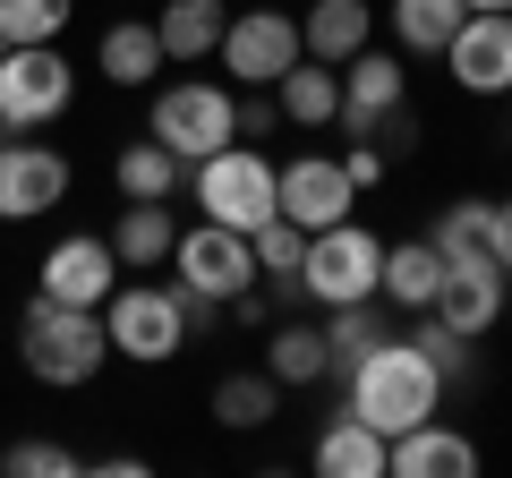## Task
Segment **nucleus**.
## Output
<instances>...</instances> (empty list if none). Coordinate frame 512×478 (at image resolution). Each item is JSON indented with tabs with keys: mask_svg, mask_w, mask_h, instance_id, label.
Returning <instances> with one entry per match:
<instances>
[{
	"mask_svg": "<svg viewBox=\"0 0 512 478\" xmlns=\"http://www.w3.org/2000/svg\"><path fill=\"white\" fill-rule=\"evenodd\" d=\"M111 282H120V257H111L103 231L52 239V248H43V265H35V291H43V299H69V308H103Z\"/></svg>",
	"mask_w": 512,
	"mask_h": 478,
	"instance_id": "nucleus-14",
	"label": "nucleus"
},
{
	"mask_svg": "<svg viewBox=\"0 0 512 478\" xmlns=\"http://www.w3.org/2000/svg\"><path fill=\"white\" fill-rule=\"evenodd\" d=\"M0 470L9 478H77L86 453H69V444H52V436H18L9 453H0Z\"/></svg>",
	"mask_w": 512,
	"mask_h": 478,
	"instance_id": "nucleus-32",
	"label": "nucleus"
},
{
	"mask_svg": "<svg viewBox=\"0 0 512 478\" xmlns=\"http://www.w3.org/2000/svg\"><path fill=\"white\" fill-rule=\"evenodd\" d=\"M171 274H180V291L205 299V308H231L248 282H265L248 231H231V222H188V231L171 239Z\"/></svg>",
	"mask_w": 512,
	"mask_h": 478,
	"instance_id": "nucleus-8",
	"label": "nucleus"
},
{
	"mask_svg": "<svg viewBox=\"0 0 512 478\" xmlns=\"http://www.w3.org/2000/svg\"><path fill=\"white\" fill-rule=\"evenodd\" d=\"M77 0H0V43H60Z\"/></svg>",
	"mask_w": 512,
	"mask_h": 478,
	"instance_id": "nucleus-30",
	"label": "nucleus"
},
{
	"mask_svg": "<svg viewBox=\"0 0 512 478\" xmlns=\"http://www.w3.org/2000/svg\"><path fill=\"white\" fill-rule=\"evenodd\" d=\"M427 239H436V257H495V197H453L436 222H427Z\"/></svg>",
	"mask_w": 512,
	"mask_h": 478,
	"instance_id": "nucleus-28",
	"label": "nucleus"
},
{
	"mask_svg": "<svg viewBox=\"0 0 512 478\" xmlns=\"http://www.w3.org/2000/svg\"><path fill=\"white\" fill-rule=\"evenodd\" d=\"M410 342H419L427 359H436V376H444V385H470V376H478V350H470V333H453L444 316H427V308H419V333H410Z\"/></svg>",
	"mask_w": 512,
	"mask_h": 478,
	"instance_id": "nucleus-31",
	"label": "nucleus"
},
{
	"mask_svg": "<svg viewBox=\"0 0 512 478\" xmlns=\"http://www.w3.org/2000/svg\"><path fill=\"white\" fill-rule=\"evenodd\" d=\"M188 180V163L171 146H154V137H137V146H120V163H111V188H120L128 205H171Z\"/></svg>",
	"mask_w": 512,
	"mask_h": 478,
	"instance_id": "nucleus-23",
	"label": "nucleus"
},
{
	"mask_svg": "<svg viewBox=\"0 0 512 478\" xmlns=\"http://www.w3.org/2000/svg\"><path fill=\"white\" fill-rule=\"evenodd\" d=\"M495 265H504V282H512V197H495Z\"/></svg>",
	"mask_w": 512,
	"mask_h": 478,
	"instance_id": "nucleus-35",
	"label": "nucleus"
},
{
	"mask_svg": "<svg viewBox=\"0 0 512 478\" xmlns=\"http://www.w3.org/2000/svg\"><path fill=\"white\" fill-rule=\"evenodd\" d=\"M77 103V69L60 43H0V129L35 137Z\"/></svg>",
	"mask_w": 512,
	"mask_h": 478,
	"instance_id": "nucleus-5",
	"label": "nucleus"
},
{
	"mask_svg": "<svg viewBox=\"0 0 512 478\" xmlns=\"http://www.w3.org/2000/svg\"><path fill=\"white\" fill-rule=\"evenodd\" d=\"M18 359L35 385L52 393H77L111 368V333H103V308H69V299H26L18 308Z\"/></svg>",
	"mask_w": 512,
	"mask_h": 478,
	"instance_id": "nucleus-2",
	"label": "nucleus"
},
{
	"mask_svg": "<svg viewBox=\"0 0 512 478\" xmlns=\"http://www.w3.org/2000/svg\"><path fill=\"white\" fill-rule=\"evenodd\" d=\"M0 137H9V129H0Z\"/></svg>",
	"mask_w": 512,
	"mask_h": 478,
	"instance_id": "nucleus-37",
	"label": "nucleus"
},
{
	"mask_svg": "<svg viewBox=\"0 0 512 478\" xmlns=\"http://www.w3.org/2000/svg\"><path fill=\"white\" fill-rule=\"evenodd\" d=\"M384 239L367 231V222H325V231H308V257H299V291L316 299V308H350V299H384Z\"/></svg>",
	"mask_w": 512,
	"mask_h": 478,
	"instance_id": "nucleus-6",
	"label": "nucleus"
},
{
	"mask_svg": "<svg viewBox=\"0 0 512 478\" xmlns=\"http://www.w3.org/2000/svg\"><path fill=\"white\" fill-rule=\"evenodd\" d=\"M274 103H282L291 129H333V111H342V69H325V60L299 52L291 69L274 77Z\"/></svg>",
	"mask_w": 512,
	"mask_h": 478,
	"instance_id": "nucleus-21",
	"label": "nucleus"
},
{
	"mask_svg": "<svg viewBox=\"0 0 512 478\" xmlns=\"http://www.w3.org/2000/svg\"><path fill=\"white\" fill-rule=\"evenodd\" d=\"M470 470H478V444L461 427H444V410L384 444V478H470Z\"/></svg>",
	"mask_w": 512,
	"mask_h": 478,
	"instance_id": "nucleus-16",
	"label": "nucleus"
},
{
	"mask_svg": "<svg viewBox=\"0 0 512 478\" xmlns=\"http://www.w3.org/2000/svg\"><path fill=\"white\" fill-rule=\"evenodd\" d=\"M333 129L350 137H402L410 129V60L402 52H350L342 60V111H333Z\"/></svg>",
	"mask_w": 512,
	"mask_h": 478,
	"instance_id": "nucleus-9",
	"label": "nucleus"
},
{
	"mask_svg": "<svg viewBox=\"0 0 512 478\" xmlns=\"http://www.w3.org/2000/svg\"><path fill=\"white\" fill-rule=\"evenodd\" d=\"M197 308L205 299H188L180 282H111L103 299V333H111V359H128V368H171L188 350V333H197Z\"/></svg>",
	"mask_w": 512,
	"mask_h": 478,
	"instance_id": "nucleus-3",
	"label": "nucleus"
},
{
	"mask_svg": "<svg viewBox=\"0 0 512 478\" xmlns=\"http://www.w3.org/2000/svg\"><path fill=\"white\" fill-rule=\"evenodd\" d=\"M367 43H376V9H367V0H308V9H299V52L325 60V69H342Z\"/></svg>",
	"mask_w": 512,
	"mask_h": 478,
	"instance_id": "nucleus-17",
	"label": "nucleus"
},
{
	"mask_svg": "<svg viewBox=\"0 0 512 478\" xmlns=\"http://www.w3.org/2000/svg\"><path fill=\"white\" fill-rule=\"evenodd\" d=\"M444 77L478 103H504L512 94V9H470L444 43Z\"/></svg>",
	"mask_w": 512,
	"mask_h": 478,
	"instance_id": "nucleus-12",
	"label": "nucleus"
},
{
	"mask_svg": "<svg viewBox=\"0 0 512 478\" xmlns=\"http://www.w3.org/2000/svg\"><path fill=\"white\" fill-rule=\"evenodd\" d=\"M154 146H171L180 163H205L239 137V86L231 77H171L154 86Z\"/></svg>",
	"mask_w": 512,
	"mask_h": 478,
	"instance_id": "nucleus-4",
	"label": "nucleus"
},
{
	"mask_svg": "<svg viewBox=\"0 0 512 478\" xmlns=\"http://www.w3.org/2000/svg\"><path fill=\"white\" fill-rule=\"evenodd\" d=\"M342 171H350V188H384V154H376V137H350V154H342Z\"/></svg>",
	"mask_w": 512,
	"mask_h": 478,
	"instance_id": "nucleus-34",
	"label": "nucleus"
},
{
	"mask_svg": "<svg viewBox=\"0 0 512 478\" xmlns=\"http://www.w3.org/2000/svg\"><path fill=\"white\" fill-rule=\"evenodd\" d=\"M461 9H512V0H461Z\"/></svg>",
	"mask_w": 512,
	"mask_h": 478,
	"instance_id": "nucleus-36",
	"label": "nucleus"
},
{
	"mask_svg": "<svg viewBox=\"0 0 512 478\" xmlns=\"http://www.w3.org/2000/svg\"><path fill=\"white\" fill-rule=\"evenodd\" d=\"M214 52H222V77H231V86H274L299 60V18L291 9H231Z\"/></svg>",
	"mask_w": 512,
	"mask_h": 478,
	"instance_id": "nucleus-11",
	"label": "nucleus"
},
{
	"mask_svg": "<svg viewBox=\"0 0 512 478\" xmlns=\"http://www.w3.org/2000/svg\"><path fill=\"white\" fill-rule=\"evenodd\" d=\"M308 461H316L325 478H384V436H376L367 419H350V410H342V419L316 436V453H308Z\"/></svg>",
	"mask_w": 512,
	"mask_h": 478,
	"instance_id": "nucleus-25",
	"label": "nucleus"
},
{
	"mask_svg": "<svg viewBox=\"0 0 512 478\" xmlns=\"http://www.w3.org/2000/svg\"><path fill=\"white\" fill-rule=\"evenodd\" d=\"M342 385H350V402H342V410H350V419H367L384 444L402 436V427L436 419V410H444V393H453V385L436 376V359H427V350L410 342V333H384V342L367 350V359L342 376Z\"/></svg>",
	"mask_w": 512,
	"mask_h": 478,
	"instance_id": "nucleus-1",
	"label": "nucleus"
},
{
	"mask_svg": "<svg viewBox=\"0 0 512 478\" xmlns=\"http://www.w3.org/2000/svg\"><path fill=\"white\" fill-rule=\"evenodd\" d=\"M265 376L282 393H308L333 376V350H325V325H299V316H274L265 325Z\"/></svg>",
	"mask_w": 512,
	"mask_h": 478,
	"instance_id": "nucleus-18",
	"label": "nucleus"
},
{
	"mask_svg": "<svg viewBox=\"0 0 512 478\" xmlns=\"http://www.w3.org/2000/svg\"><path fill=\"white\" fill-rule=\"evenodd\" d=\"M103 239H111V257H120V274H154V265H171L180 222H171V205H128Z\"/></svg>",
	"mask_w": 512,
	"mask_h": 478,
	"instance_id": "nucleus-24",
	"label": "nucleus"
},
{
	"mask_svg": "<svg viewBox=\"0 0 512 478\" xmlns=\"http://www.w3.org/2000/svg\"><path fill=\"white\" fill-rule=\"evenodd\" d=\"M393 333V308L384 299H350V308H325V350H333V376H350L367 350Z\"/></svg>",
	"mask_w": 512,
	"mask_h": 478,
	"instance_id": "nucleus-27",
	"label": "nucleus"
},
{
	"mask_svg": "<svg viewBox=\"0 0 512 478\" xmlns=\"http://www.w3.org/2000/svg\"><path fill=\"white\" fill-rule=\"evenodd\" d=\"M427 316H444V325L470 333V342H478V333H495V325L512 316L504 265H495V257H453V265H444V282H436V308H427Z\"/></svg>",
	"mask_w": 512,
	"mask_h": 478,
	"instance_id": "nucleus-15",
	"label": "nucleus"
},
{
	"mask_svg": "<svg viewBox=\"0 0 512 478\" xmlns=\"http://www.w3.org/2000/svg\"><path fill=\"white\" fill-rule=\"evenodd\" d=\"M69 154L60 146H35V137H0V222H43L69 205Z\"/></svg>",
	"mask_w": 512,
	"mask_h": 478,
	"instance_id": "nucleus-10",
	"label": "nucleus"
},
{
	"mask_svg": "<svg viewBox=\"0 0 512 478\" xmlns=\"http://www.w3.org/2000/svg\"><path fill=\"white\" fill-rule=\"evenodd\" d=\"M436 282H444V257H436V239H384V308H402V316H419V308H436Z\"/></svg>",
	"mask_w": 512,
	"mask_h": 478,
	"instance_id": "nucleus-20",
	"label": "nucleus"
},
{
	"mask_svg": "<svg viewBox=\"0 0 512 478\" xmlns=\"http://www.w3.org/2000/svg\"><path fill=\"white\" fill-rule=\"evenodd\" d=\"M274 410H282V385L265 368H239V376H222V385H214V419L231 427V436H256Z\"/></svg>",
	"mask_w": 512,
	"mask_h": 478,
	"instance_id": "nucleus-29",
	"label": "nucleus"
},
{
	"mask_svg": "<svg viewBox=\"0 0 512 478\" xmlns=\"http://www.w3.org/2000/svg\"><path fill=\"white\" fill-rule=\"evenodd\" d=\"M274 129H282L274 86H239V137H274Z\"/></svg>",
	"mask_w": 512,
	"mask_h": 478,
	"instance_id": "nucleus-33",
	"label": "nucleus"
},
{
	"mask_svg": "<svg viewBox=\"0 0 512 478\" xmlns=\"http://www.w3.org/2000/svg\"><path fill=\"white\" fill-rule=\"evenodd\" d=\"M461 18H470L461 0H384V26H393V52L402 60H444Z\"/></svg>",
	"mask_w": 512,
	"mask_h": 478,
	"instance_id": "nucleus-22",
	"label": "nucleus"
},
{
	"mask_svg": "<svg viewBox=\"0 0 512 478\" xmlns=\"http://www.w3.org/2000/svg\"><path fill=\"white\" fill-rule=\"evenodd\" d=\"M274 214H291L299 231H325V222L359 214V188H350L342 154H291V163H274Z\"/></svg>",
	"mask_w": 512,
	"mask_h": 478,
	"instance_id": "nucleus-13",
	"label": "nucleus"
},
{
	"mask_svg": "<svg viewBox=\"0 0 512 478\" xmlns=\"http://www.w3.org/2000/svg\"><path fill=\"white\" fill-rule=\"evenodd\" d=\"M188 197H197L205 222H231V231H256V222L274 214V154L256 146H222L205 154V163H188Z\"/></svg>",
	"mask_w": 512,
	"mask_h": 478,
	"instance_id": "nucleus-7",
	"label": "nucleus"
},
{
	"mask_svg": "<svg viewBox=\"0 0 512 478\" xmlns=\"http://www.w3.org/2000/svg\"><path fill=\"white\" fill-rule=\"evenodd\" d=\"M154 35H163V60H214L222 0H163V9H154Z\"/></svg>",
	"mask_w": 512,
	"mask_h": 478,
	"instance_id": "nucleus-26",
	"label": "nucleus"
},
{
	"mask_svg": "<svg viewBox=\"0 0 512 478\" xmlns=\"http://www.w3.org/2000/svg\"><path fill=\"white\" fill-rule=\"evenodd\" d=\"M504 103H512V94H504Z\"/></svg>",
	"mask_w": 512,
	"mask_h": 478,
	"instance_id": "nucleus-38",
	"label": "nucleus"
},
{
	"mask_svg": "<svg viewBox=\"0 0 512 478\" xmlns=\"http://www.w3.org/2000/svg\"><path fill=\"white\" fill-rule=\"evenodd\" d=\"M94 69H103L111 86H128V94L154 86V77L171 69V60H163V35H154V18H111L103 43H94Z\"/></svg>",
	"mask_w": 512,
	"mask_h": 478,
	"instance_id": "nucleus-19",
	"label": "nucleus"
}]
</instances>
